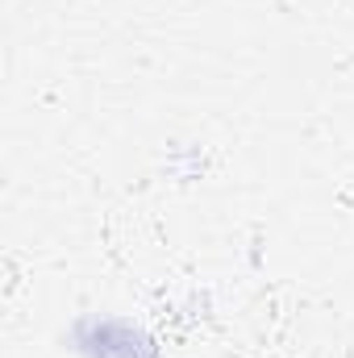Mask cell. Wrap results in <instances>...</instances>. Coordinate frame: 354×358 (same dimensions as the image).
<instances>
[]
</instances>
